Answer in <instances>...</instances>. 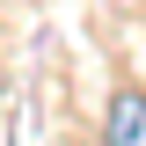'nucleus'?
<instances>
[{
  "mask_svg": "<svg viewBox=\"0 0 146 146\" xmlns=\"http://www.w3.org/2000/svg\"><path fill=\"white\" fill-rule=\"evenodd\" d=\"M102 146H146V88H117L102 102Z\"/></svg>",
  "mask_w": 146,
  "mask_h": 146,
  "instance_id": "1",
  "label": "nucleus"
}]
</instances>
